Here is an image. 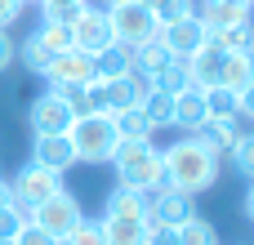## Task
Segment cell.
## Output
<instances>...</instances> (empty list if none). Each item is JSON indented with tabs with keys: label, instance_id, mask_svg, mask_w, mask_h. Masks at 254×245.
<instances>
[{
	"label": "cell",
	"instance_id": "cell-35",
	"mask_svg": "<svg viewBox=\"0 0 254 245\" xmlns=\"http://www.w3.org/2000/svg\"><path fill=\"white\" fill-rule=\"evenodd\" d=\"M13 245H63L58 237H49V232H40L36 223H22V232L13 237Z\"/></svg>",
	"mask_w": 254,
	"mask_h": 245
},
{
	"label": "cell",
	"instance_id": "cell-7",
	"mask_svg": "<svg viewBox=\"0 0 254 245\" xmlns=\"http://www.w3.org/2000/svg\"><path fill=\"white\" fill-rule=\"evenodd\" d=\"M63 187V174L58 170H45V165H36V161H27L18 174H13V183H9V192H13V205L18 210H31V205H40L45 196H54Z\"/></svg>",
	"mask_w": 254,
	"mask_h": 245
},
{
	"label": "cell",
	"instance_id": "cell-18",
	"mask_svg": "<svg viewBox=\"0 0 254 245\" xmlns=\"http://www.w3.org/2000/svg\"><path fill=\"white\" fill-rule=\"evenodd\" d=\"M188 62H192V80H196L201 89L219 85V71H223V49H219V45H210V40H205Z\"/></svg>",
	"mask_w": 254,
	"mask_h": 245
},
{
	"label": "cell",
	"instance_id": "cell-38",
	"mask_svg": "<svg viewBox=\"0 0 254 245\" xmlns=\"http://www.w3.org/2000/svg\"><path fill=\"white\" fill-rule=\"evenodd\" d=\"M22 4H27V0H0V27H4V31H9V27L18 22V13H22Z\"/></svg>",
	"mask_w": 254,
	"mask_h": 245
},
{
	"label": "cell",
	"instance_id": "cell-37",
	"mask_svg": "<svg viewBox=\"0 0 254 245\" xmlns=\"http://www.w3.org/2000/svg\"><path fill=\"white\" fill-rule=\"evenodd\" d=\"M237 116L254 121V80L246 85V89H237Z\"/></svg>",
	"mask_w": 254,
	"mask_h": 245
},
{
	"label": "cell",
	"instance_id": "cell-1",
	"mask_svg": "<svg viewBox=\"0 0 254 245\" xmlns=\"http://www.w3.org/2000/svg\"><path fill=\"white\" fill-rule=\"evenodd\" d=\"M161 165H165V187L174 192H188V196H201L219 183V165L223 156L210 152L196 134H183L179 143H170L161 152Z\"/></svg>",
	"mask_w": 254,
	"mask_h": 245
},
{
	"label": "cell",
	"instance_id": "cell-22",
	"mask_svg": "<svg viewBox=\"0 0 254 245\" xmlns=\"http://www.w3.org/2000/svg\"><path fill=\"white\" fill-rule=\"evenodd\" d=\"M192 62L188 58H170L156 76H152V89H165V94H179V89H192Z\"/></svg>",
	"mask_w": 254,
	"mask_h": 245
},
{
	"label": "cell",
	"instance_id": "cell-25",
	"mask_svg": "<svg viewBox=\"0 0 254 245\" xmlns=\"http://www.w3.org/2000/svg\"><path fill=\"white\" fill-rule=\"evenodd\" d=\"M205 112H210V121H241V116H237V89L210 85V89H205Z\"/></svg>",
	"mask_w": 254,
	"mask_h": 245
},
{
	"label": "cell",
	"instance_id": "cell-24",
	"mask_svg": "<svg viewBox=\"0 0 254 245\" xmlns=\"http://www.w3.org/2000/svg\"><path fill=\"white\" fill-rule=\"evenodd\" d=\"M138 107H143V116L152 121V129H165V125L174 121V94H165V89H147Z\"/></svg>",
	"mask_w": 254,
	"mask_h": 245
},
{
	"label": "cell",
	"instance_id": "cell-3",
	"mask_svg": "<svg viewBox=\"0 0 254 245\" xmlns=\"http://www.w3.org/2000/svg\"><path fill=\"white\" fill-rule=\"evenodd\" d=\"M67 138H71V147H76V161H89V165H103V161L112 156V147L121 143L116 121H112L107 112H85V116H76L71 129H67Z\"/></svg>",
	"mask_w": 254,
	"mask_h": 245
},
{
	"label": "cell",
	"instance_id": "cell-41",
	"mask_svg": "<svg viewBox=\"0 0 254 245\" xmlns=\"http://www.w3.org/2000/svg\"><path fill=\"white\" fill-rule=\"evenodd\" d=\"M246 219L254 223V183H250V192H246Z\"/></svg>",
	"mask_w": 254,
	"mask_h": 245
},
{
	"label": "cell",
	"instance_id": "cell-5",
	"mask_svg": "<svg viewBox=\"0 0 254 245\" xmlns=\"http://www.w3.org/2000/svg\"><path fill=\"white\" fill-rule=\"evenodd\" d=\"M107 18H112V31H116V40L121 45H143V40H152L156 31H161V22H156V13L147 9V4H138V0H125V4H112L107 9Z\"/></svg>",
	"mask_w": 254,
	"mask_h": 245
},
{
	"label": "cell",
	"instance_id": "cell-34",
	"mask_svg": "<svg viewBox=\"0 0 254 245\" xmlns=\"http://www.w3.org/2000/svg\"><path fill=\"white\" fill-rule=\"evenodd\" d=\"M40 13H45L49 22H67V27H71V22L85 13V4H80V0H63V4H49V9H40Z\"/></svg>",
	"mask_w": 254,
	"mask_h": 245
},
{
	"label": "cell",
	"instance_id": "cell-12",
	"mask_svg": "<svg viewBox=\"0 0 254 245\" xmlns=\"http://www.w3.org/2000/svg\"><path fill=\"white\" fill-rule=\"evenodd\" d=\"M31 161L45 165V170H58V174H67L71 165H80L67 134H36V138H31Z\"/></svg>",
	"mask_w": 254,
	"mask_h": 245
},
{
	"label": "cell",
	"instance_id": "cell-15",
	"mask_svg": "<svg viewBox=\"0 0 254 245\" xmlns=\"http://www.w3.org/2000/svg\"><path fill=\"white\" fill-rule=\"evenodd\" d=\"M103 219H147V192H134V187L116 183L103 201Z\"/></svg>",
	"mask_w": 254,
	"mask_h": 245
},
{
	"label": "cell",
	"instance_id": "cell-14",
	"mask_svg": "<svg viewBox=\"0 0 254 245\" xmlns=\"http://www.w3.org/2000/svg\"><path fill=\"white\" fill-rule=\"evenodd\" d=\"M196 18L205 22V31H219V27H232L241 18H254V4H246V0H201Z\"/></svg>",
	"mask_w": 254,
	"mask_h": 245
},
{
	"label": "cell",
	"instance_id": "cell-26",
	"mask_svg": "<svg viewBox=\"0 0 254 245\" xmlns=\"http://www.w3.org/2000/svg\"><path fill=\"white\" fill-rule=\"evenodd\" d=\"M18 58H22V67H27V71H36V76H45V67L54 62V49H49V45H45V40H40V36L31 31V36L22 40V49H18Z\"/></svg>",
	"mask_w": 254,
	"mask_h": 245
},
{
	"label": "cell",
	"instance_id": "cell-4",
	"mask_svg": "<svg viewBox=\"0 0 254 245\" xmlns=\"http://www.w3.org/2000/svg\"><path fill=\"white\" fill-rule=\"evenodd\" d=\"M80 219H85V214H80V201H76L67 187H58L54 196H45L40 205L27 210V223H36L40 232H49V237H58V241H63Z\"/></svg>",
	"mask_w": 254,
	"mask_h": 245
},
{
	"label": "cell",
	"instance_id": "cell-29",
	"mask_svg": "<svg viewBox=\"0 0 254 245\" xmlns=\"http://www.w3.org/2000/svg\"><path fill=\"white\" fill-rule=\"evenodd\" d=\"M228 156H232V170H237L246 183H254V129L250 134L241 129V138H237V147H232Z\"/></svg>",
	"mask_w": 254,
	"mask_h": 245
},
{
	"label": "cell",
	"instance_id": "cell-39",
	"mask_svg": "<svg viewBox=\"0 0 254 245\" xmlns=\"http://www.w3.org/2000/svg\"><path fill=\"white\" fill-rule=\"evenodd\" d=\"M18 58V49H13V40H9V31L0 27V71H9V62Z\"/></svg>",
	"mask_w": 254,
	"mask_h": 245
},
{
	"label": "cell",
	"instance_id": "cell-2",
	"mask_svg": "<svg viewBox=\"0 0 254 245\" xmlns=\"http://www.w3.org/2000/svg\"><path fill=\"white\" fill-rule=\"evenodd\" d=\"M116 165V179L134 192H156L165 187V165H161V147L152 138H121L107 156Z\"/></svg>",
	"mask_w": 254,
	"mask_h": 245
},
{
	"label": "cell",
	"instance_id": "cell-30",
	"mask_svg": "<svg viewBox=\"0 0 254 245\" xmlns=\"http://www.w3.org/2000/svg\"><path fill=\"white\" fill-rule=\"evenodd\" d=\"M36 36L54 49V54H63V49H71V27L67 22H49V18H40V27H36Z\"/></svg>",
	"mask_w": 254,
	"mask_h": 245
},
{
	"label": "cell",
	"instance_id": "cell-42",
	"mask_svg": "<svg viewBox=\"0 0 254 245\" xmlns=\"http://www.w3.org/2000/svg\"><path fill=\"white\" fill-rule=\"evenodd\" d=\"M36 4H40V9H49V4H63V0H36Z\"/></svg>",
	"mask_w": 254,
	"mask_h": 245
},
{
	"label": "cell",
	"instance_id": "cell-32",
	"mask_svg": "<svg viewBox=\"0 0 254 245\" xmlns=\"http://www.w3.org/2000/svg\"><path fill=\"white\" fill-rule=\"evenodd\" d=\"M196 4H201V0H161L152 13H156V22L165 27V22H179V18H196Z\"/></svg>",
	"mask_w": 254,
	"mask_h": 245
},
{
	"label": "cell",
	"instance_id": "cell-13",
	"mask_svg": "<svg viewBox=\"0 0 254 245\" xmlns=\"http://www.w3.org/2000/svg\"><path fill=\"white\" fill-rule=\"evenodd\" d=\"M210 121V112H205V89L201 85H192V89H179L174 94V129H183V134H196L201 125Z\"/></svg>",
	"mask_w": 254,
	"mask_h": 245
},
{
	"label": "cell",
	"instance_id": "cell-11",
	"mask_svg": "<svg viewBox=\"0 0 254 245\" xmlns=\"http://www.w3.org/2000/svg\"><path fill=\"white\" fill-rule=\"evenodd\" d=\"M156 36H161V45H165L174 58H192V54L210 40V31H205V22H201V18H179V22H165Z\"/></svg>",
	"mask_w": 254,
	"mask_h": 245
},
{
	"label": "cell",
	"instance_id": "cell-19",
	"mask_svg": "<svg viewBox=\"0 0 254 245\" xmlns=\"http://www.w3.org/2000/svg\"><path fill=\"white\" fill-rule=\"evenodd\" d=\"M196 138H201L210 152L228 156V152L237 147V138H241V125H237V121H205V125L196 129Z\"/></svg>",
	"mask_w": 254,
	"mask_h": 245
},
{
	"label": "cell",
	"instance_id": "cell-10",
	"mask_svg": "<svg viewBox=\"0 0 254 245\" xmlns=\"http://www.w3.org/2000/svg\"><path fill=\"white\" fill-rule=\"evenodd\" d=\"M116 45V31H112V18L107 13H80L71 22V49H85V54H103Z\"/></svg>",
	"mask_w": 254,
	"mask_h": 245
},
{
	"label": "cell",
	"instance_id": "cell-33",
	"mask_svg": "<svg viewBox=\"0 0 254 245\" xmlns=\"http://www.w3.org/2000/svg\"><path fill=\"white\" fill-rule=\"evenodd\" d=\"M22 223H27V210L4 205V210H0V241H13V237L22 232Z\"/></svg>",
	"mask_w": 254,
	"mask_h": 245
},
{
	"label": "cell",
	"instance_id": "cell-9",
	"mask_svg": "<svg viewBox=\"0 0 254 245\" xmlns=\"http://www.w3.org/2000/svg\"><path fill=\"white\" fill-rule=\"evenodd\" d=\"M188 219H196V196L174 192V187H156V192H147V223L183 228Z\"/></svg>",
	"mask_w": 254,
	"mask_h": 245
},
{
	"label": "cell",
	"instance_id": "cell-44",
	"mask_svg": "<svg viewBox=\"0 0 254 245\" xmlns=\"http://www.w3.org/2000/svg\"><path fill=\"white\" fill-rule=\"evenodd\" d=\"M246 4H254V0H246Z\"/></svg>",
	"mask_w": 254,
	"mask_h": 245
},
{
	"label": "cell",
	"instance_id": "cell-23",
	"mask_svg": "<svg viewBox=\"0 0 254 245\" xmlns=\"http://www.w3.org/2000/svg\"><path fill=\"white\" fill-rule=\"evenodd\" d=\"M250 80H254V54H223L219 85H228V89H246Z\"/></svg>",
	"mask_w": 254,
	"mask_h": 245
},
{
	"label": "cell",
	"instance_id": "cell-31",
	"mask_svg": "<svg viewBox=\"0 0 254 245\" xmlns=\"http://www.w3.org/2000/svg\"><path fill=\"white\" fill-rule=\"evenodd\" d=\"M63 245H107V237H103V223L98 219H80L67 237H63Z\"/></svg>",
	"mask_w": 254,
	"mask_h": 245
},
{
	"label": "cell",
	"instance_id": "cell-6",
	"mask_svg": "<svg viewBox=\"0 0 254 245\" xmlns=\"http://www.w3.org/2000/svg\"><path fill=\"white\" fill-rule=\"evenodd\" d=\"M89 80H94V54H85V49H63V54H54V62L45 67V85L58 89V94L85 89Z\"/></svg>",
	"mask_w": 254,
	"mask_h": 245
},
{
	"label": "cell",
	"instance_id": "cell-40",
	"mask_svg": "<svg viewBox=\"0 0 254 245\" xmlns=\"http://www.w3.org/2000/svg\"><path fill=\"white\" fill-rule=\"evenodd\" d=\"M4 205H13V192H9V183H0V210Z\"/></svg>",
	"mask_w": 254,
	"mask_h": 245
},
{
	"label": "cell",
	"instance_id": "cell-17",
	"mask_svg": "<svg viewBox=\"0 0 254 245\" xmlns=\"http://www.w3.org/2000/svg\"><path fill=\"white\" fill-rule=\"evenodd\" d=\"M210 45H219L223 54H254V18H241L232 27L210 31Z\"/></svg>",
	"mask_w": 254,
	"mask_h": 245
},
{
	"label": "cell",
	"instance_id": "cell-43",
	"mask_svg": "<svg viewBox=\"0 0 254 245\" xmlns=\"http://www.w3.org/2000/svg\"><path fill=\"white\" fill-rule=\"evenodd\" d=\"M112 4H125V0H107V9H112Z\"/></svg>",
	"mask_w": 254,
	"mask_h": 245
},
{
	"label": "cell",
	"instance_id": "cell-36",
	"mask_svg": "<svg viewBox=\"0 0 254 245\" xmlns=\"http://www.w3.org/2000/svg\"><path fill=\"white\" fill-rule=\"evenodd\" d=\"M143 245H179V237H174V228L147 223V237H143Z\"/></svg>",
	"mask_w": 254,
	"mask_h": 245
},
{
	"label": "cell",
	"instance_id": "cell-28",
	"mask_svg": "<svg viewBox=\"0 0 254 245\" xmlns=\"http://www.w3.org/2000/svg\"><path fill=\"white\" fill-rule=\"evenodd\" d=\"M174 237H179V245H219L214 223H205L201 214H196V219H188L183 228H174Z\"/></svg>",
	"mask_w": 254,
	"mask_h": 245
},
{
	"label": "cell",
	"instance_id": "cell-20",
	"mask_svg": "<svg viewBox=\"0 0 254 245\" xmlns=\"http://www.w3.org/2000/svg\"><path fill=\"white\" fill-rule=\"evenodd\" d=\"M170 58H174V54L161 45V36H152V40L134 45V71H138V76H147V85H152V76H156V71H161Z\"/></svg>",
	"mask_w": 254,
	"mask_h": 245
},
{
	"label": "cell",
	"instance_id": "cell-8",
	"mask_svg": "<svg viewBox=\"0 0 254 245\" xmlns=\"http://www.w3.org/2000/svg\"><path fill=\"white\" fill-rule=\"evenodd\" d=\"M71 121H76V112H71L67 94H58V89H45V94L31 103V112H27L31 134H67Z\"/></svg>",
	"mask_w": 254,
	"mask_h": 245
},
{
	"label": "cell",
	"instance_id": "cell-21",
	"mask_svg": "<svg viewBox=\"0 0 254 245\" xmlns=\"http://www.w3.org/2000/svg\"><path fill=\"white\" fill-rule=\"evenodd\" d=\"M107 245H143L147 237V219H98Z\"/></svg>",
	"mask_w": 254,
	"mask_h": 245
},
{
	"label": "cell",
	"instance_id": "cell-27",
	"mask_svg": "<svg viewBox=\"0 0 254 245\" xmlns=\"http://www.w3.org/2000/svg\"><path fill=\"white\" fill-rule=\"evenodd\" d=\"M112 121H116V134H121V138H156V129H152V121L143 116V107L116 112Z\"/></svg>",
	"mask_w": 254,
	"mask_h": 245
},
{
	"label": "cell",
	"instance_id": "cell-16",
	"mask_svg": "<svg viewBox=\"0 0 254 245\" xmlns=\"http://www.w3.org/2000/svg\"><path fill=\"white\" fill-rule=\"evenodd\" d=\"M134 71V49L129 45H112L103 54H94V80H116V76H129Z\"/></svg>",
	"mask_w": 254,
	"mask_h": 245
}]
</instances>
